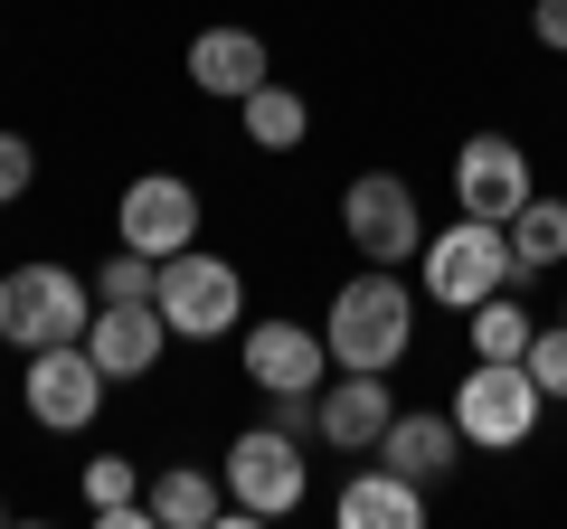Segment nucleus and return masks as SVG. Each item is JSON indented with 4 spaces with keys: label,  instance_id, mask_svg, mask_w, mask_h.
Listing matches in <instances>:
<instances>
[{
    "label": "nucleus",
    "instance_id": "obj_1",
    "mask_svg": "<svg viewBox=\"0 0 567 529\" xmlns=\"http://www.w3.org/2000/svg\"><path fill=\"white\" fill-rule=\"evenodd\" d=\"M322 341H331V369H398L416 350V284H406V264H360L331 293Z\"/></svg>",
    "mask_w": 567,
    "mask_h": 529
},
{
    "label": "nucleus",
    "instance_id": "obj_2",
    "mask_svg": "<svg viewBox=\"0 0 567 529\" xmlns=\"http://www.w3.org/2000/svg\"><path fill=\"white\" fill-rule=\"evenodd\" d=\"M416 284H425V303H435V312H473V303H492V293H511V284H520V264H511V227L464 208L454 227L425 237Z\"/></svg>",
    "mask_w": 567,
    "mask_h": 529
},
{
    "label": "nucleus",
    "instance_id": "obj_3",
    "mask_svg": "<svg viewBox=\"0 0 567 529\" xmlns=\"http://www.w3.org/2000/svg\"><path fill=\"white\" fill-rule=\"evenodd\" d=\"M95 322V284L76 264H10L0 274V341L10 350H58V341H85Z\"/></svg>",
    "mask_w": 567,
    "mask_h": 529
},
{
    "label": "nucleus",
    "instance_id": "obj_4",
    "mask_svg": "<svg viewBox=\"0 0 567 529\" xmlns=\"http://www.w3.org/2000/svg\"><path fill=\"white\" fill-rule=\"evenodd\" d=\"M227 510L246 520H293L312 491V464H303V435L293 426H237V445H227Z\"/></svg>",
    "mask_w": 567,
    "mask_h": 529
},
{
    "label": "nucleus",
    "instance_id": "obj_5",
    "mask_svg": "<svg viewBox=\"0 0 567 529\" xmlns=\"http://www.w3.org/2000/svg\"><path fill=\"white\" fill-rule=\"evenodd\" d=\"M548 416V387L529 378V360H473L464 387H454V426H464L473 454H520Z\"/></svg>",
    "mask_w": 567,
    "mask_h": 529
},
{
    "label": "nucleus",
    "instance_id": "obj_6",
    "mask_svg": "<svg viewBox=\"0 0 567 529\" xmlns=\"http://www.w3.org/2000/svg\"><path fill=\"white\" fill-rule=\"evenodd\" d=\"M152 303H162L171 341H227L246 322V274L227 256H208V246H181V256H162Z\"/></svg>",
    "mask_w": 567,
    "mask_h": 529
},
{
    "label": "nucleus",
    "instance_id": "obj_7",
    "mask_svg": "<svg viewBox=\"0 0 567 529\" xmlns=\"http://www.w3.org/2000/svg\"><path fill=\"white\" fill-rule=\"evenodd\" d=\"M341 237H350L360 264H416L435 227H425L416 189H406L398 170H360V180L341 189Z\"/></svg>",
    "mask_w": 567,
    "mask_h": 529
},
{
    "label": "nucleus",
    "instance_id": "obj_8",
    "mask_svg": "<svg viewBox=\"0 0 567 529\" xmlns=\"http://www.w3.org/2000/svg\"><path fill=\"white\" fill-rule=\"evenodd\" d=\"M104 360L85 341H58V350H29V369H20V407H29V426H48V435H85L95 426V407H104Z\"/></svg>",
    "mask_w": 567,
    "mask_h": 529
},
{
    "label": "nucleus",
    "instance_id": "obj_9",
    "mask_svg": "<svg viewBox=\"0 0 567 529\" xmlns=\"http://www.w3.org/2000/svg\"><path fill=\"white\" fill-rule=\"evenodd\" d=\"M199 227H208V199H199V180H181V170H142V180L114 199V237L142 246V256H181V246H199Z\"/></svg>",
    "mask_w": 567,
    "mask_h": 529
},
{
    "label": "nucleus",
    "instance_id": "obj_10",
    "mask_svg": "<svg viewBox=\"0 0 567 529\" xmlns=\"http://www.w3.org/2000/svg\"><path fill=\"white\" fill-rule=\"evenodd\" d=\"M331 378V341L312 322H246V387H265V397H312V387Z\"/></svg>",
    "mask_w": 567,
    "mask_h": 529
},
{
    "label": "nucleus",
    "instance_id": "obj_11",
    "mask_svg": "<svg viewBox=\"0 0 567 529\" xmlns=\"http://www.w3.org/2000/svg\"><path fill=\"white\" fill-rule=\"evenodd\" d=\"M539 189V170H529V152L511 143V133H464V152H454V208H473V218H502Z\"/></svg>",
    "mask_w": 567,
    "mask_h": 529
},
{
    "label": "nucleus",
    "instance_id": "obj_12",
    "mask_svg": "<svg viewBox=\"0 0 567 529\" xmlns=\"http://www.w3.org/2000/svg\"><path fill=\"white\" fill-rule=\"evenodd\" d=\"M312 407H322V445L331 454H379L388 416H398V387H388V369H331V378L312 387Z\"/></svg>",
    "mask_w": 567,
    "mask_h": 529
},
{
    "label": "nucleus",
    "instance_id": "obj_13",
    "mask_svg": "<svg viewBox=\"0 0 567 529\" xmlns=\"http://www.w3.org/2000/svg\"><path fill=\"white\" fill-rule=\"evenodd\" d=\"M464 426H454V407H398L388 416V435H379V464H398L406 483H454V473H464Z\"/></svg>",
    "mask_w": 567,
    "mask_h": 529
},
{
    "label": "nucleus",
    "instance_id": "obj_14",
    "mask_svg": "<svg viewBox=\"0 0 567 529\" xmlns=\"http://www.w3.org/2000/svg\"><path fill=\"white\" fill-rule=\"evenodd\" d=\"M265 76H275V58H265V39H256V29L218 20V29H199V39H189V85H199V95L246 104Z\"/></svg>",
    "mask_w": 567,
    "mask_h": 529
},
{
    "label": "nucleus",
    "instance_id": "obj_15",
    "mask_svg": "<svg viewBox=\"0 0 567 529\" xmlns=\"http://www.w3.org/2000/svg\"><path fill=\"white\" fill-rule=\"evenodd\" d=\"M162 303H95V322H85V350L104 360V378H152L162 369Z\"/></svg>",
    "mask_w": 567,
    "mask_h": 529
},
{
    "label": "nucleus",
    "instance_id": "obj_16",
    "mask_svg": "<svg viewBox=\"0 0 567 529\" xmlns=\"http://www.w3.org/2000/svg\"><path fill=\"white\" fill-rule=\"evenodd\" d=\"M331 520H341V529H425V483H406L398 464H369V473L341 483Z\"/></svg>",
    "mask_w": 567,
    "mask_h": 529
},
{
    "label": "nucleus",
    "instance_id": "obj_17",
    "mask_svg": "<svg viewBox=\"0 0 567 529\" xmlns=\"http://www.w3.org/2000/svg\"><path fill=\"white\" fill-rule=\"evenodd\" d=\"M142 501H152L162 529H218V520H237V510H227V473H208V464H162Z\"/></svg>",
    "mask_w": 567,
    "mask_h": 529
},
{
    "label": "nucleus",
    "instance_id": "obj_18",
    "mask_svg": "<svg viewBox=\"0 0 567 529\" xmlns=\"http://www.w3.org/2000/svg\"><path fill=\"white\" fill-rule=\"evenodd\" d=\"M511 264H520V274L567 264V199L558 189H529V199L511 208Z\"/></svg>",
    "mask_w": 567,
    "mask_h": 529
},
{
    "label": "nucleus",
    "instance_id": "obj_19",
    "mask_svg": "<svg viewBox=\"0 0 567 529\" xmlns=\"http://www.w3.org/2000/svg\"><path fill=\"white\" fill-rule=\"evenodd\" d=\"M237 114H246V143L256 152H303V133H312V104L293 95V85H275V76H265Z\"/></svg>",
    "mask_w": 567,
    "mask_h": 529
},
{
    "label": "nucleus",
    "instance_id": "obj_20",
    "mask_svg": "<svg viewBox=\"0 0 567 529\" xmlns=\"http://www.w3.org/2000/svg\"><path fill=\"white\" fill-rule=\"evenodd\" d=\"M464 322H473V360H529V331H539V312H529L520 293H492V303H473Z\"/></svg>",
    "mask_w": 567,
    "mask_h": 529
},
{
    "label": "nucleus",
    "instance_id": "obj_21",
    "mask_svg": "<svg viewBox=\"0 0 567 529\" xmlns=\"http://www.w3.org/2000/svg\"><path fill=\"white\" fill-rule=\"evenodd\" d=\"M152 284H162V256H142V246L114 237V256L95 264V303H152Z\"/></svg>",
    "mask_w": 567,
    "mask_h": 529
},
{
    "label": "nucleus",
    "instance_id": "obj_22",
    "mask_svg": "<svg viewBox=\"0 0 567 529\" xmlns=\"http://www.w3.org/2000/svg\"><path fill=\"white\" fill-rule=\"evenodd\" d=\"M529 378H539L548 397L567 407V312H558V322H539V331H529Z\"/></svg>",
    "mask_w": 567,
    "mask_h": 529
},
{
    "label": "nucleus",
    "instance_id": "obj_23",
    "mask_svg": "<svg viewBox=\"0 0 567 529\" xmlns=\"http://www.w3.org/2000/svg\"><path fill=\"white\" fill-rule=\"evenodd\" d=\"M29 180H39V152H29V133H0V208L29 199Z\"/></svg>",
    "mask_w": 567,
    "mask_h": 529
},
{
    "label": "nucleus",
    "instance_id": "obj_24",
    "mask_svg": "<svg viewBox=\"0 0 567 529\" xmlns=\"http://www.w3.org/2000/svg\"><path fill=\"white\" fill-rule=\"evenodd\" d=\"M529 39H539L548 58H567V0H539V10H529Z\"/></svg>",
    "mask_w": 567,
    "mask_h": 529
},
{
    "label": "nucleus",
    "instance_id": "obj_25",
    "mask_svg": "<svg viewBox=\"0 0 567 529\" xmlns=\"http://www.w3.org/2000/svg\"><path fill=\"white\" fill-rule=\"evenodd\" d=\"M0 520H10V501H0Z\"/></svg>",
    "mask_w": 567,
    "mask_h": 529
}]
</instances>
